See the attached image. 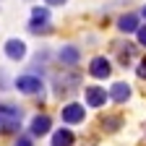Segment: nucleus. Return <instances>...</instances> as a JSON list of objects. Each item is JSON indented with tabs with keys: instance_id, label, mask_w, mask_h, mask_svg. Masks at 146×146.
Here are the masks:
<instances>
[{
	"instance_id": "f257e3e1",
	"label": "nucleus",
	"mask_w": 146,
	"mask_h": 146,
	"mask_svg": "<svg viewBox=\"0 0 146 146\" xmlns=\"http://www.w3.org/2000/svg\"><path fill=\"white\" fill-rule=\"evenodd\" d=\"M21 120H24V110H18L13 104H3L0 107V136L16 133L21 128Z\"/></svg>"
},
{
	"instance_id": "f03ea898",
	"label": "nucleus",
	"mask_w": 146,
	"mask_h": 146,
	"mask_svg": "<svg viewBox=\"0 0 146 146\" xmlns=\"http://www.w3.org/2000/svg\"><path fill=\"white\" fill-rule=\"evenodd\" d=\"M16 89L21 91V94H36V91H42V81L36 76H18L16 78Z\"/></svg>"
},
{
	"instance_id": "7ed1b4c3",
	"label": "nucleus",
	"mask_w": 146,
	"mask_h": 146,
	"mask_svg": "<svg viewBox=\"0 0 146 146\" xmlns=\"http://www.w3.org/2000/svg\"><path fill=\"white\" fill-rule=\"evenodd\" d=\"M107 99H110V94L102 86H86V104L89 107H102Z\"/></svg>"
},
{
	"instance_id": "20e7f679",
	"label": "nucleus",
	"mask_w": 146,
	"mask_h": 146,
	"mask_svg": "<svg viewBox=\"0 0 146 146\" xmlns=\"http://www.w3.org/2000/svg\"><path fill=\"white\" fill-rule=\"evenodd\" d=\"M84 115H86L84 104L70 102V104H65V107H63V123H81V120H84Z\"/></svg>"
},
{
	"instance_id": "39448f33",
	"label": "nucleus",
	"mask_w": 146,
	"mask_h": 146,
	"mask_svg": "<svg viewBox=\"0 0 146 146\" xmlns=\"http://www.w3.org/2000/svg\"><path fill=\"white\" fill-rule=\"evenodd\" d=\"M89 73H91L94 78H107L110 73H112L110 60H107V58H94V60H91V65H89Z\"/></svg>"
},
{
	"instance_id": "423d86ee",
	"label": "nucleus",
	"mask_w": 146,
	"mask_h": 146,
	"mask_svg": "<svg viewBox=\"0 0 146 146\" xmlns=\"http://www.w3.org/2000/svg\"><path fill=\"white\" fill-rule=\"evenodd\" d=\"M58 58H60V63H65V65H76V63L81 60V50L73 47V44H65V47L58 52Z\"/></svg>"
},
{
	"instance_id": "0eeeda50",
	"label": "nucleus",
	"mask_w": 146,
	"mask_h": 146,
	"mask_svg": "<svg viewBox=\"0 0 146 146\" xmlns=\"http://www.w3.org/2000/svg\"><path fill=\"white\" fill-rule=\"evenodd\" d=\"M5 55H8L11 60H21L24 55H26V44L21 39H8L5 42Z\"/></svg>"
},
{
	"instance_id": "6e6552de",
	"label": "nucleus",
	"mask_w": 146,
	"mask_h": 146,
	"mask_svg": "<svg viewBox=\"0 0 146 146\" xmlns=\"http://www.w3.org/2000/svg\"><path fill=\"white\" fill-rule=\"evenodd\" d=\"M117 29H120V31H125V34L138 31V16H136V13H125V16H120Z\"/></svg>"
},
{
	"instance_id": "1a4fd4ad",
	"label": "nucleus",
	"mask_w": 146,
	"mask_h": 146,
	"mask_svg": "<svg viewBox=\"0 0 146 146\" xmlns=\"http://www.w3.org/2000/svg\"><path fill=\"white\" fill-rule=\"evenodd\" d=\"M50 125H52V123H50L47 115H36V117L31 120V133H34V136H47V133H50Z\"/></svg>"
},
{
	"instance_id": "9d476101",
	"label": "nucleus",
	"mask_w": 146,
	"mask_h": 146,
	"mask_svg": "<svg viewBox=\"0 0 146 146\" xmlns=\"http://www.w3.org/2000/svg\"><path fill=\"white\" fill-rule=\"evenodd\" d=\"M78 86V76L76 73H70V76H58L55 78V89L58 91H73Z\"/></svg>"
},
{
	"instance_id": "9b49d317",
	"label": "nucleus",
	"mask_w": 146,
	"mask_h": 146,
	"mask_svg": "<svg viewBox=\"0 0 146 146\" xmlns=\"http://www.w3.org/2000/svg\"><path fill=\"white\" fill-rule=\"evenodd\" d=\"M128 97H131V86L128 84H115L112 89H110V99H115L117 104H123Z\"/></svg>"
},
{
	"instance_id": "f8f14e48",
	"label": "nucleus",
	"mask_w": 146,
	"mask_h": 146,
	"mask_svg": "<svg viewBox=\"0 0 146 146\" xmlns=\"http://www.w3.org/2000/svg\"><path fill=\"white\" fill-rule=\"evenodd\" d=\"M73 141H76V138H73V133L65 131V128H63V131H58V133H52V146H73Z\"/></svg>"
},
{
	"instance_id": "ddd939ff",
	"label": "nucleus",
	"mask_w": 146,
	"mask_h": 146,
	"mask_svg": "<svg viewBox=\"0 0 146 146\" xmlns=\"http://www.w3.org/2000/svg\"><path fill=\"white\" fill-rule=\"evenodd\" d=\"M47 18H50V11L47 8H34L31 11V24H47Z\"/></svg>"
},
{
	"instance_id": "4468645a",
	"label": "nucleus",
	"mask_w": 146,
	"mask_h": 146,
	"mask_svg": "<svg viewBox=\"0 0 146 146\" xmlns=\"http://www.w3.org/2000/svg\"><path fill=\"white\" fill-rule=\"evenodd\" d=\"M117 125H120V117H107L104 120V128H110V131H115Z\"/></svg>"
},
{
	"instance_id": "2eb2a0df",
	"label": "nucleus",
	"mask_w": 146,
	"mask_h": 146,
	"mask_svg": "<svg viewBox=\"0 0 146 146\" xmlns=\"http://www.w3.org/2000/svg\"><path fill=\"white\" fill-rule=\"evenodd\" d=\"M136 73H138V78H146V58L138 63V70H136Z\"/></svg>"
},
{
	"instance_id": "dca6fc26",
	"label": "nucleus",
	"mask_w": 146,
	"mask_h": 146,
	"mask_svg": "<svg viewBox=\"0 0 146 146\" xmlns=\"http://www.w3.org/2000/svg\"><path fill=\"white\" fill-rule=\"evenodd\" d=\"M138 42H141V44H146V26H141V29H138Z\"/></svg>"
},
{
	"instance_id": "f3484780",
	"label": "nucleus",
	"mask_w": 146,
	"mask_h": 146,
	"mask_svg": "<svg viewBox=\"0 0 146 146\" xmlns=\"http://www.w3.org/2000/svg\"><path fill=\"white\" fill-rule=\"evenodd\" d=\"M16 146H31V138H26V136H24V138H18Z\"/></svg>"
},
{
	"instance_id": "a211bd4d",
	"label": "nucleus",
	"mask_w": 146,
	"mask_h": 146,
	"mask_svg": "<svg viewBox=\"0 0 146 146\" xmlns=\"http://www.w3.org/2000/svg\"><path fill=\"white\" fill-rule=\"evenodd\" d=\"M44 5H65V0H44Z\"/></svg>"
},
{
	"instance_id": "6ab92c4d",
	"label": "nucleus",
	"mask_w": 146,
	"mask_h": 146,
	"mask_svg": "<svg viewBox=\"0 0 146 146\" xmlns=\"http://www.w3.org/2000/svg\"><path fill=\"white\" fill-rule=\"evenodd\" d=\"M143 18H146V5H143Z\"/></svg>"
}]
</instances>
